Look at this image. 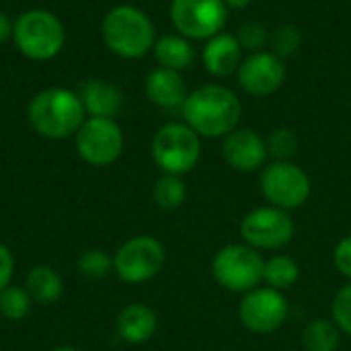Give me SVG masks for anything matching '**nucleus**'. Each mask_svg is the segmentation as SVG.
Instances as JSON below:
<instances>
[{"label": "nucleus", "mask_w": 351, "mask_h": 351, "mask_svg": "<svg viewBox=\"0 0 351 351\" xmlns=\"http://www.w3.org/2000/svg\"><path fill=\"white\" fill-rule=\"evenodd\" d=\"M181 111L185 123L199 138H220L237 130L243 105L234 90L220 84H204L187 95Z\"/></svg>", "instance_id": "f257e3e1"}, {"label": "nucleus", "mask_w": 351, "mask_h": 351, "mask_svg": "<svg viewBox=\"0 0 351 351\" xmlns=\"http://www.w3.org/2000/svg\"><path fill=\"white\" fill-rule=\"evenodd\" d=\"M27 117L39 136L62 140L74 136L80 130L86 119V111L78 93L64 86H49L31 99Z\"/></svg>", "instance_id": "f03ea898"}, {"label": "nucleus", "mask_w": 351, "mask_h": 351, "mask_svg": "<svg viewBox=\"0 0 351 351\" xmlns=\"http://www.w3.org/2000/svg\"><path fill=\"white\" fill-rule=\"evenodd\" d=\"M105 45L119 58L136 60L146 56L156 43V29L150 16L130 4L111 8L101 25Z\"/></svg>", "instance_id": "7ed1b4c3"}, {"label": "nucleus", "mask_w": 351, "mask_h": 351, "mask_svg": "<svg viewBox=\"0 0 351 351\" xmlns=\"http://www.w3.org/2000/svg\"><path fill=\"white\" fill-rule=\"evenodd\" d=\"M12 39L23 56L45 62L62 51L66 43V31L53 12L45 8H31L14 19Z\"/></svg>", "instance_id": "20e7f679"}, {"label": "nucleus", "mask_w": 351, "mask_h": 351, "mask_svg": "<svg viewBox=\"0 0 351 351\" xmlns=\"http://www.w3.org/2000/svg\"><path fill=\"white\" fill-rule=\"evenodd\" d=\"M265 259L247 243H230L216 251L212 276L216 284L234 294H247L263 284Z\"/></svg>", "instance_id": "39448f33"}, {"label": "nucleus", "mask_w": 351, "mask_h": 351, "mask_svg": "<svg viewBox=\"0 0 351 351\" xmlns=\"http://www.w3.org/2000/svg\"><path fill=\"white\" fill-rule=\"evenodd\" d=\"M202 156L199 136L187 123H167L152 138V158L162 173L187 175Z\"/></svg>", "instance_id": "423d86ee"}, {"label": "nucleus", "mask_w": 351, "mask_h": 351, "mask_svg": "<svg viewBox=\"0 0 351 351\" xmlns=\"http://www.w3.org/2000/svg\"><path fill=\"white\" fill-rule=\"evenodd\" d=\"M259 185L265 202L286 212L302 208L313 191L306 171L292 160H274L265 165Z\"/></svg>", "instance_id": "0eeeda50"}, {"label": "nucleus", "mask_w": 351, "mask_h": 351, "mask_svg": "<svg viewBox=\"0 0 351 351\" xmlns=\"http://www.w3.org/2000/svg\"><path fill=\"white\" fill-rule=\"evenodd\" d=\"M167 263V251L154 237L140 234L125 241L113 255V271L125 284L154 280Z\"/></svg>", "instance_id": "6e6552de"}, {"label": "nucleus", "mask_w": 351, "mask_h": 351, "mask_svg": "<svg viewBox=\"0 0 351 351\" xmlns=\"http://www.w3.org/2000/svg\"><path fill=\"white\" fill-rule=\"evenodd\" d=\"M239 230L243 243H247L249 247L257 251H278L294 239L296 226L290 212L267 204L247 212L241 220Z\"/></svg>", "instance_id": "1a4fd4ad"}, {"label": "nucleus", "mask_w": 351, "mask_h": 351, "mask_svg": "<svg viewBox=\"0 0 351 351\" xmlns=\"http://www.w3.org/2000/svg\"><path fill=\"white\" fill-rule=\"evenodd\" d=\"M290 315V304L284 292L269 286H259L243 294L239 302L241 325L255 335H269L280 331Z\"/></svg>", "instance_id": "9d476101"}, {"label": "nucleus", "mask_w": 351, "mask_h": 351, "mask_svg": "<svg viewBox=\"0 0 351 351\" xmlns=\"http://www.w3.org/2000/svg\"><path fill=\"white\" fill-rule=\"evenodd\" d=\"M123 132L115 119L86 117L74 134V146L80 158L93 167H109L123 152Z\"/></svg>", "instance_id": "9b49d317"}, {"label": "nucleus", "mask_w": 351, "mask_h": 351, "mask_svg": "<svg viewBox=\"0 0 351 351\" xmlns=\"http://www.w3.org/2000/svg\"><path fill=\"white\" fill-rule=\"evenodd\" d=\"M228 16L224 0H173L171 21L187 39H210L222 33Z\"/></svg>", "instance_id": "f8f14e48"}, {"label": "nucleus", "mask_w": 351, "mask_h": 351, "mask_svg": "<svg viewBox=\"0 0 351 351\" xmlns=\"http://www.w3.org/2000/svg\"><path fill=\"white\" fill-rule=\"evenodd\" d=\"M239 84L253 97L274 95L286 80V64L274 51H255L245 58L237 70Z\"/></svg>", "instance_id": "ddd939ff"}, {"label": "nucleus", "mask_w": 351, "mask_h": 351, "mask_svg": "<svg viewBox=\"0 0 351 351\" xmlns=\"http://www.w3.org/2000/svg\"><path fill=\"white\" fill-rule=\"evenodd\" d=\"M222 156L234 171L253 173L265 167L267 162V142L249 128H237L224 136Z\"/></svg>", "instance_id": "4468645a"}, {"label": "nucleus", "mask_w": 351, "mask_h": 351, "mask_svg": "<svg viewBox=\"0 0 351 351\" xmlns=\"http://www.w3.org/2000/svg\"><path fill=\"white\" fill-rule=\"evenodd\" d=\"M146 97L160 109H179L183 107L185 99H187V86L185 80L181 76V72L177 70H169L158 66L156 70H152L146 78Z\"/></svg>", "instance_id": "2eb2a0df"}, {"label": "nucleus", "mask_w": 351, "mask_h": 351, "mask_svg": "<svg viewBox=\"0 0 351 351\" xmlns=\"http://www.w3.org/2000/svg\"><path fill=\"white\" fill-rule=\"evenodd\" d=\"M241 51H243V47H241L237 35L218 33V35L208 39V43L202 51V60H204V66L210 74L230 76L239 70V66L243 62Z\"/></svg>", "instance_id": "dca6fc26"}, {"label": "nucleus", "mask_w": 351, "mask_h": 351, "mask_svg": "<svg viewBox=\"0 0 351 351\" xmlns=\"http://www.w3.org/2000/svg\"><path fill=\"white\" fill-rule=\"evenodd\" d=\"M115 329H117V335L125 343L140 346L154 337L158 329V319L150 306L136 302V304H128L125 308H121L115 321Z\"/></svg>", "instance_id": "f3484780"}, {"label": "nucleus", "mask_w": 351, "mask_h": 351, "mask_svg": "<svg viewBox=\"0 0 351 351\" xmlns=\"http://www.w3.org/2000/svg\"><path fill=\"white\" fill-rule=\"evenodd\" d=\"M78 95L86 111V117L115 119V115L121 111L123 105L121 88L105 80H86Z\"/></svg>", "instance_id": "a211bd4d"}, {"label": "nucleus", "mask_w": 351, "mask_h": 351, "mask_svg": "<svg viewBox=\"0 0 351 351\" xmlns=\"http://www.w3.org/2000/svg\"><path fill=\"white\" fill-rule=\"evenodd\" d=\"M152 49H154L156 62L162 68L177 70V72L189 68L195 58L193 45L183 35H162L160 39H156Z\"/></svg>", "instance_id": "6ab92c4d"}, {"label": "nucleus", "mask_w": 351, "mask_h": 351, "mask_svg": "<svg viewBox=\"0 0 351 351\" xmlns=\"http://www.w3.org/2000/svg\"><path fill=\"white\" fill-rule=\"evenodd\" d=\"M25 290L29 292L31 300L39 304H51L62 296L64 284L58 271H53L47 265H37L27 274Z\"/></svg>", "instance_id": "aec40b11"}, {"label": "nucleus", "mask_w": 351, "mask_h": 351, "mask_svg": "<svg viewBox=\"0 0 351 351\" xmlns=\"http://www.w3.org/2000/svg\"><path fill=\"white\" fill-rule=\"evenodd\" d=\"M298 280H300V265L290 255H271L269 259H265V265H263L265 286L278 292H286L294 288Z\"/></svg>", "instance_id": "412c9836"}, {"label": "nucleus", "mask_w": 351, "mask_h": 351, "mask_svg": "<svg viewBox=\"0 0 351 351\" xmlns=\"http://www.w3.org/2000/svg\"><path fill=\"white\" fill-rule=\"evenodd\" d=\"M341 331L331 319H313L300 335L304 351H337Z\"/></svg>", "instance_id": "4be33fe9"}, {"label": "nucleus", "mask_w": 351, "mask_h": 351, "mask_svg": "<svg viewBox=\"0 0 351 351\" xmlns=\"http://www.w3.org/2000/svg\"><path fill=\"white\" fill-rule=\"evenodd\" d=\"M185 197H187V185H185L183 177H179V175L162 173L152 187V199L165 212L179 210L183 206Z\"/></svg>", "instance_id": "5701e85b"}, {"label": "nucleus", "mask_w": 351, "mask_h": 351, "mask_svg": "<svg viewBox=\"0 0 351 351\" xmlns=\"http://www.w3.org/2000/svg\"><path fill=\"white\" fill-rule=\"evenodd\" d=\"M31 311V296L25 288L6 286L0 292V315L8 321H23Z\"/></svg>", "instance_id": "b1692460"}, {"label": "nucleus", "mask_w": 351, "mask_h": 351, "mask_svg": "<svg viewBox=\"0 0 351 351\" xmlns=\"http://www.w3.org/2000/svg\"><path fill=\"white\" fill-rule=\"evenodd\" d=\"M267 142V152L269 156H274V160H292L298 152V136L288 130V128H278L269 134Z\"/></svg>", "instance_id": "393cba45"}, {"label": "nucleus", "mask_w": 351, "mask_h": 351, "mask_svg": "<svg viewBox=\"0 0 351 351\" xmlns=\"http://www.w3.org/2000/svg\"><path fill=\"white\" fill-rule=\"evenodd\" d=\"M78 269L82 276L99 280L111 274L113 269V257H109L103 249H88L78 259Z\"/></svg>", "instance_id": "a878e982"}, {"label": "nucleus", "mask_w": 351, "mask_h": 351, "mask_svg": "<svg viewBox=\"0 0 351 351\" xmlns=\"http://www.w3.org/2000/svg\"><path fill=\"white\" fill-rule=\"evenodd\" d=\"M269 41L274 47V53L284 60L298 51V47L302 43V33L296 25H282L271 33Z\"/></svg>", "instance_id": "bb28decb"}, {"label": "nucleus", "mask_w": 351, "mask_h": 351, "mask_svg": "<svg viewBox=\"0 0 351 351\" xmlns=\"http://www.w3.org/2000/svg\"><path fill=\"white\" fill-rule=\"evenodd\" d=\"M331 321L337 329L351 337V282L341 286L331 302Z\"/></svg>", "instance_id": "cd10ccee"}, {"label": "nucleus", "mask_w": 351, "mask_h": 351, "mask_svg": "<svg viewBox=\"0 0 351 351\" xmlns=\"http://www.w3.org/2000/svg\"><path fill=\"white\" fill-rule=\"evenodd\" d=\"M239 43L243 49H249V51H261V47L267 45L269 41V33L265 29V25L257 23V21H249L245 23L241 29H239V35H237Z\"/></svg>", "instance_id": "c85d7f7f"}, {"label": "nucleus", "mask_w": 351, "mask_h": 351, "mask_svg": "<svg viewBox=\"0 0 351 351\" xmlns=\"http://www.w3.org/2000/svg\"><path fill=\"white\" fill-rule=\"evenodd\" d=\"M333 263H335V269L351 282V234L343 237L335 249H333Z\"/></svg>", "instance_id": "c756f323"}, {"label": "nucleus", "mask_w": 351, "mask_h": 351, "mask_svg": "<svg viewBox=\"0 0 351 351\" xmlns=\"http://www.w3.org/2000/svg\"><path fill=\"white\" fill-rule=\"evenodd\" d=\"M12 274H14V257H12L10 249L0 243V292L6 286H10Z\"/></svg>", "instance_id": "7c9ffc66"}, {"label": "nucleus", "mask_w": 351, "mask_h": 351, "mask_svg": "<svg viewBox=\"0 0 351 351\" xmlns=\"http://www.w3.org/2000/svg\"><path fill=\"white\" fill-rule=\"evenodd\" d=\"M12 27H14V21H10V16L0 10V43L12 37Z\"/></svg>", "instance_id": "2f4dec72"}, {"label": "nucleus", "mask_w": 351, "mask_h": 351, "mask_svg": "<svg viewBox=\"0 0 351 351\" xmlns=\"http://www.w3.org/2000/svg\"><path fill=\"white\" fill-rule=\"evenodd\" d=\"M226 2V6H230V8H245V6H249L253 0H224Z\"/></svg>", "instance_id": "473e14b6"}, {"label": "nucleus", "mask_w": 351, "mask_h": 351, "mask_svg": "<svg viewBox=\"0 0 351 351\" xmlns=\"http://www.w3.org/2000/svg\"><path fill=\"white\" fill-rule=\"evenodd\" d=\"M53 351H78L76 348H72V346H60V348H56Z\"/></svg>", "instance_id": "72a5a7b5"}]
</instances>
